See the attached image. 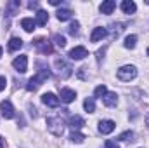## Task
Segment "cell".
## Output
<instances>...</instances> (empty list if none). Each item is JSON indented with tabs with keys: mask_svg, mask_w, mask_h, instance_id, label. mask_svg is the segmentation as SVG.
Returning <instances> with one entry per match:
<instances>
[{
	"mask_svg": "<svg viewBox=\"0 0 149 148\" xmlns=\"http://www.w3.org/2000/svg\"><path fill=\"white\" fill-rule=\"evenodd\" d=\"M49 77H50V70H49L47 66H42V68L38 70V73L28 80L26 89H28V91H37L38 87L42 85V82H43V80H47Z\"/></svg>",
	"mask_w": 149,
	"mask_h": 148,
	"instance_id": "1",
	"label": "cell"
},
{
	"mask_svg": "<svg viewBox=\"0 0 149 148\" xmlns=\"http://www.w3.org/2000/svg\"><path fill=\"white\" fill-rule=\"evenodd\" d=\"M47 129L54 136H63V132H64V122H63V118H59V117L47 118Z\"/></svg>",
	"mask_w": 149,
	"mask_h": 148,
	"instance_id": "2",
	"label": "cell"
},
{
	"mask_svg": "<svg viewBox=\"0 0 149 148\" xmlns=\"http://www.w3.org/2000/svg\"><path fill=\"white\" fill-rule=\"evenodd\" d=\"M118 78L121 80V82H130V80H134L135 77H137V68L135 66H132V65H125V66H121L120 70H118Z\"/></svg>",
	"mask_w": 149,
	"mask_h": 148,
	"instance_id": "3",
	"label": "cell"
},
{
	"mask_svg": "<svg viewBox=\"0 0 149 148\" xmlns=\"http://www.w3.org/2000/svg\"><path fill=\"white\" fill-rule=\"evenodd\" d=\"M12 66L16 68V72H19V73H24V72L28 70V56H24V54L17 56V58L12 61Z\"/></svg>",
	"mask_w": 149,
	"mask_h": 148,
	"instance_id": "4",
	"label": "cell"
},
{
	"mask_svg": "<svg viewBox=\"0 0 149 148\" xmlns=\"http://www.w3.org/2000/svg\"><path fill=\"white\" fill-rule=\"evenodd\" d=\"M42 103L47 105V106H50V108H57L59 106V98L54 92H45L42 96Z\"/></svg>",
	"mask_w": 149,
	"mask_h": 148,
	"instance_id": "5",
	"label": "cell"
},
{
	"mask_svg": "<svg viewBox=\"0 0 149 148\" xmlns=\"http://www.w3.org/2000/svg\"><path fill=\"white\" fill-rule=\"evenodd\" d=\"M35 45L42 54H50L52 52V44L47 40V38H37L35 40Z\"/></svg>",
	"mask_w": 149,
	"mask_h": 148,
	"instance_id": "6",
	"label": "cell"
},
{
	"mask_svg": "<svg viewBox=\"0 0 149 148\" xmlns=\"http://www.w3.org/2000/svg\"><path fill=\"white\" fill-rule=\"evenodd\" d=\"M56 66H57V70H59V75L63 77V78H68L70 75H71V66L66 63V61H63V59H56Z\"/></svg>",
	"mask_w": 149,
	"mask_h": 148,
	"instance_id": "7",
	"label": "cell"
},
{
	"mask_svg": "<svg viewBox=\"0 0 149 148\" xmlns=\"http://www.w3.org/2000/svg\"><path fill=\"white\" fill-rule=\"evenodd\" d=\"M85 56H88V52H87V49L81 47V45H78V47H74V49L70 51V58L74 59V61H80V59H83Z\"/></svg>",
	"mask_w": 149,
	"mask_h": 148,
	"instance_id": "8",
	"label": "cell"
},
{
	"mask_svg": "<svg viewBox=\"0 0 149 148\" xmlns=\"http://www.w3.org/2000/svg\"><path fill=\"white\" fill-rule=\"evenodd\" d=\"M0 111H2V115H3L5 118H12V117H14V106H12V103L7 101V99L0 103Z\"/></svg>",
	"mask_w": 149,
	"mask_h": 148,
	"instance_id": "9",
	"label": "cell"
},
{
	"mask_svg": "<svg viewBox=\"0 0 149 148\" xmlns=\"http://www.w3.org/2000/svg\"><path fill=\"white\" fill-rule=\"evenodd\" d=\"M114 127H116V124H114L113 120H101V122H99V132H102V134L113 132Z\"/></svg>",
	"mask_w": 149,
	"mask_h": 148,
	"instance_id": "10",
	"label": "cell"
},
{
	"mask_svg": "<svg viewBox=\"0 0 149 148\" xmlns=\"http://www.w3.org/2000/svg\"><path fill=\"white\" fill-rule=\"evenodd\" d=\"M74 98H76V92H74L73 89H68V87L61 89V101L71 103V101H74Z\"/></svg>",
	"mask_w": 149,
	"mask_h": 148,
	"instance_id": "11",
	"label": "cell"
},
{
	"mask_svg": "<svg viewBox=\"0 0 149 148\" xmlns=\"http://www.w3.org/2000/svg\"><path fill=\"white\" fill-rule=\"evenodd\" d=\"M108 35V30L106 28H102V26H97V28H94V32H92V35H90V40L92 42H99V40H102V38Z\"/></svg>",
	"mask_w": 149,
	"mask_h": 148,
	"instance_id": "12",
	"label": "cell"
},
{
	"mask_svg": "<svg viewBox=\"0 0 149 148\" xmlns=\"http://www.w3.org/2000/svg\"><path fill=\"white\" fill-rule=\"evenodd\" d=\"M70 125H71L73 131H78V129H81V127L85 125V120H83L80 115H71V117H70Z\"/></svg>",
	"mask_w": 149,
	"mask_h": 148,
	"instance_id": "13",
	"label": "cell"
},
{
	"mask_svg": "<svg viewBox=\"0 0 149 148\" xmlns=\"http://www.w3.org/2000/svg\"><path fill=\"white\" fill-rule=\"evenodd\" d=\"M121 11H123L125 14H134V12L137 11V5H135V2H132V0H123V2H121Z\"/></svg>",
	"mask_w": 149,
	"mask_h": 148,
	"instance_id": "14",
	"label": "cell"
},
{
	"mask_svg": "<svg viewBox=\"0 0 149 148\" xmlns=\"http://www.w3.org/2000/svg\"><path fill=\"white\" fill-rule=\"evenodd\" d=\"M114 7H116V2L114 0H106V2H102L101 4V12L102 14H111L113 11H114Z\"/></svg>",
	"mask_w": 149,
	"mask_h": 148,
	"instance_id": "15",
	"label": "cell"
},
{
	"mask_svg": "<svg viewBox=\"0 0 149 148\" xmlns=\"http://www.w3.org/2000/svg\"><path fill=\"white\" fill-rule=\"evenodd\" d=\"M102 101H104V105L106 106H116V103H118V96H116V92H106V96L102 98Z\"/></svg>",
	"mask_w": 149,
	"mask_h": 148,
	"instance_id": "16",
	"label": "cell"
},
{
	"mask_svg": "<svg viewBox=\"0 0 149 148\" xmlns=\"http://www.w3.org/2000/svg\"><path fill=\"white\" fill-rule=\"evenodd\" d=\"M21 26L24 28V32L31 33L35 30V26H37V21H33L31 18H24V19H21Z\"/></svg>",
	"mask_w": 149,
	"mask_h": 148,
	"instance_id": "17",
	"label": "cell"
},
{
	"mask_svg": "<svg viewBox=\"0 0 149 148\" xmlns=\"http://www.w3.org/2000/svg\"><path fill=\"white\" fill-rule=\"evenodd\" d=\"M47 21H49V14L45 12V11H38L37 12V25L38 26H45L47 25Z\"/></svg>",
	"mask_w": 149,
	"mask_h": 148,
	"instance_id": "18",
	"label": "cell"
},
{
	"mask_svg": "<svg viewBox=\"0 0 149 148\" xmlns=\"http://www.w3.org/2000/svg\"><path fill=\"white\" fill-rule=\"evenodd\" d=\"M21 47H23V40L19 37H12L9 40V51H17Z\"/></svg>",
	"mask_w": 149,
	"mask_h": 148,
	"instance_id": "19",
	"label": "cell"
},
{
	"mask_svg": "<svg viewBox=\"0 0 149 148\" xmlns=\"http://www.w3.org/2000/svg\"><path fill=\"white\" fill-rule=\"evenodd\" d=\"M71 11L70 9H59L57 11V19L59 21H68V19H71Z\"/></svg>",
	"mask_w": 149,
	"mask_h": 148,
	"instance_id": "20",
	"label": "cell"
},
{
	"mask_svg": "<svg viewBox=\"0 0 149 148\" xmlns=\"http://www.w3.org/2000/svg\"><path fill=\"white\" fill-rule=\"evenodd\" d=\"M83 108L88 111V113H94V111H95V99H94V98H87V99L83 101Z\"/></svg>",
	"mask_w": 149,
	"mask_h": 148,
	"instance_id": "21",
	"label": "cell"
},
{
	"mask_svg": "<svg viewBox=\"0 0 149 148\" xmlns=\"http://www.w3.org/2000/svg\"><path fill=\"white\" fill-rule=\"evenodd\" d=\"M135 44H137V37H135V35H128V37L125 38V44H123V45H125L127 49H134Z\"/></svg>",
	"mask_w": 149,
	"mask_h": 148,
	"instance_id": "22",
	"label": "cell"
},
{
	"mask_svg": "<svg viewBox=\"0 0 149 148\" xmlns=\"http://www.w3.org/2000/svg\"><path fill=\"white\" fill-rule=\"evenodd\" d=\"M106 92H108V89H106V85L102 84V85H97V87H95L94 96H95V98H104V96H106Z\"/></svg>",
	"mask_w": 149,
	"mask_h": 148,
	"instance_id": "23",
	"label": "cell"
},
{
	"mask_svg": "<svg viewBox=\"0 0 149 148\" xmlns=\"http://www.w3.org/2000/svg\"><path fill=\"white\" fill-rule=\"evenodd\" d=\"M83 140H85V136L81 132H78V131H73L71 132V141L73 143H83Z\"/></svg>",
	"mask_w": 149,
	"mask_h": 148,
	"instance_id": "24",
	"label": "cell"
},
{
	"mask_svg": "<svg viewBox=\"0 0 149 148\" xmlns=\"http://www.w3.org/2000/svg\"><path fill=\"white\" fill-rule=\"evenodd\" d=\"M54 40H56V44H57L59 47H64V45H66V38L63 37V35H59V33L54 35Z\"/></svg>",
	"mask_w": 149,
	"mask_h": 148,
	"instance_id": "25",
	"label": "cell"
},
{
	"mask_svg": "<svg viewBox=\"0 0 149 148\" xmlns=\"http://www.w3.org/2000/svg\"><path fill=\"white\" fill-rule=\"evenodd\" d=\"M78 28H80V25H78V21H73V23L70 25V28H68V32H70L71 35H76V33H78Z\"/></svg>",
	"mask_w": 149,
	"mask_h": 148,
	"instance_id": "26",
	"label": "cell"
},
{
	"mask_svg": "<svg viewBox=\"0 0 149 148\" xmlns=\"http://www.w3.org/2000/svg\"><path fill=\"white\" fill-rule=\"evenodd\" d=\"M132 138H134V132H132V131H127V132L120 134L118 140H121V141H128V140H132Z\"/></svg>",
	"mask_w": 149,
	"mask_h": 148,
	"instance_id": "27",
	"label": "cell"
},
{
	"mask_svg": "<svg viewBox=\"0 0 149 148\" xmlns=\"http://www.w3.org/2000/svg\"><path fill=\"white\" fill-rule=\"evenodd\" d=\"M104 148H120V147H118V143H116V141H113V140H108V141L104 143Z\"/></svg>",
	"mask_w": 149,
	"mask_h": 148,
	"instance_id": "28",
	"label": "cell"
},
{
	"mask_svg": "<svg viewBox=\"0 0 149 148\" xmlns=\"http://www.w3.org/2000/svg\"><path fill=\"white\" fill-rule=\"evenodd\" d=\"M5 85H7V80H5V77H2V75H0V92L5 89Z\"/></svg>",
	"mask_w": 149,
	"mask_h": 148,
	"instance_id": "29",
	"label": "cell"
},
{
	"mask_svg": "<svg viewBox=\"0 0 149 148\" xmlns=\"http://www.w3.org/2000/svg\"><path fill=\"white\" fill-rule=\"evenodd\" d=\"M61 4V0H50V5H59Z\"/></svg>",
	"mask_w": 149,
	"mask_h": 148,
	"instance_id": "30",
	"label": "cell"
},
{
	"mask_svg": "<svg viewBox=\"0 0 149 148\" xmlns=\"http://www.w3.org/2000/svg\"><path fill=\"white\" fill-rule=\"evenodd\" d=\"M0 148H3V138L0 136Z\"/></svg>",
	"mask_w": 149,
	"mask_h": 148,
	"instance_id": "31",
	"label": "cell"
},
{
	"mask_svg": "<svg viewBox=\"0 0 149 148\" xmlns=\"http://www.w3.org/2000/svg\"><path fill=\"white\" fill-rule=\"evenodd\" d=\"M146 124H148V127H149V115L146 117Z\"/></svg>",
	"mask_w": 149,
	"mask_h": 148,
	"instance_id": "32",
	"label": "cell"
},
{
	"mask_svg": "<svg viewBox=\"0 0 149 148\" xmlns=\"http://www.w3.org/2000/svg\"><path fill=\"white\" fill-rule=\"evenodd\" d=\"M0 56H2V47H0Z\"/></svg>",
	"mask_w": 149,
	"mask_h": 148,
	"instance_id": "33",
	"label": "cell"
},
{
	"mask_svg": "<svg viewBox=\"0 0 149 148\" xmlns=\"http://www.w3.org/2000/svg\"><path fill=\"white\" fill-rule=\"evenodd\" d=\"M148 56H149V49H148Z\"/></svg>",
	"mask_w": 149,
	"mask_h": 148,
	"instance_id": "34",
	"label": "cell"
},
{
	"mask_svg": "<svg viewBox=\"0 0 149 148\" xmlns=\"http://www.w3.org/2000/svg\"><path fill=\"white\" fill-rule=\"evenodd\" d=\"M146 4H149V0H148V2H146Z\"/></svg>",
	"mask_w": 149,
	"mask_h": 148,
	"instance_id": "35",
	"label": "cell"
}]
</instances>
